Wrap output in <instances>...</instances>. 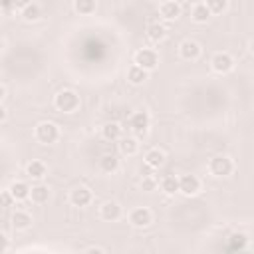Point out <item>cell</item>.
<instances>
[{
  "label": "cell",
  "mask_w": 254,
  "mask_h": 254,
  "mask_svg": "<svg viewBox=\"0 0 254 254\" xmlns=\"http://www.w3.org/2000/svg\"><path fill=\"white\" fill-rule=\"evenodd\" d=\"M54 107L62 113H73L79 109V95L73 89H62L54 97Z\"/></svg>",
  "instance_id": "obj_1"
},
{
  "label": "cell",
  "mask_w": 254,
  "mask_h": 254,
  "mask_svg": "<svg viewBox=\"0 0 254 254\" xmlns=\"http://www.w3.org/2000/svg\"><path fill=\"white\" fill-rule=\"evenodd\" d=\"M34 137L42 145H54L60 139V129L52 121H40L36 125V129H34Z\"/></svg>",
  "instance_id": "obj_2"
},
{
  "label": "cell",
  "mask_w": 254,
  "mask_h": 254,
  "mask_svg": "<svg viewBox=\"0 0 254 254\" xmlns=\"http://www.w3.org/2000/svg\"><path fill=\"white\" fill-rule=\"evenodd\" d=\"M232 171H234V163L226 155H216V157H212L208 161V173L212 177H216V179L228 177V175H232Z\"/></svg>",
  "instance_id": "obj_3"
},
{
  "label": "cell",
  "mask_w": 254,
  "mask_h": 254,
  "mask_svg": "<svg viewBox=\"0 0 254 254\" xmlns=\"http://www.w3.org/2000/svg\"><path fill=\"white\" fill-rule=\"evenodd\" d=\"M133 62H135L137 65H141L143 69L153 71V69L159 65V56H157V52H155V50H151V48H141V50H137V52H135Z\"/></svg>",
  "instance_id": "obj_4"
},
{
  "label": "cell",
  "mask_w": 254,
  "mask_h": 254,
  "mask_svg": "<svg viewBox=\"0 0 254 254\" xmlns=\"http://www.w3.org/2000/svg\"><path fill=\"white\" fill-rule=\"evenodd\" d=\"M210 67L216 73H228L234 69V58L228 52H216L210 60Z\"/></svg>",
  "instance_id": "obj_5"
},
{
  "label": "cell",
  "mask_w": 254,
  "mask_h": 254,
  "mask_svg": "<svg viewBox=\"0 0 254 254\" xmlns=\"http://www.w3.org/2000/svg\"><path fill=\"white\" fill-rule=\"evenodd\" d=\"M153 222V212L147 206H137L129 212V224L135 228H147Z\"/></svg>",
  "instance_id": "obj_6"
},
{
  "label": "cell",
  "mask_w": 254,
  "mask_h": 254,
  "mask_svg": "<svg viewBox=\"0 0 254 254\" xmlns=\"http://www.w3.org/2000/svg\"><path fill=\"white\" fill-rule=\"evenodd\" d=\"M151 125V117L147 111H135L131 117H129V129L137 135H145L147 129Z\"/></svg>",
  "instance_id": "obj_7"
},
{
  "label": "cell",
  "mask_w": 254,
  "mask_h": 254,
  "mask_svg": "<svg viewBox=\"0 0 254 254\" xmlns=\"http://www.w3.org/2000/svg\"><path fill=\"white\" fill-rule=\"evenodd\" d=\"M200 190V179L196 175H181L179 177V192L185 196H194Z\"/></svg>",
  "instance_id": "obj_8"
},
{
  "label": "cell",
  "mask_w": 254,
  "mask_h": 254,
  "mask_svg": "<svg viewBox=\"0 0 254 254\" xmlns=\"http://www.w3.org/2000/svg\"><path fill=\"white\" fill-rule=\"evenodd\" d=\"M91 200H93V192H91L87 187H75V189H71V192H69V202H71L73 206L85 208V206L91 204Z\"/></svg>",
  "instance_id": "obj_9"
},
{
  "label": "cell",
  "mask_w": 254,
  "mask_h": 254,
  "mask_svg": "<svg viewBox=\"0 0 254 254\" xmlns=\"http://www.w3.org/2000/svg\"><path fill=\"white\" fill-rule=\"evenodd\" d=\"M200 52H202V48H200V44L194 42V40H185V42L179 46V54H181V58L187 60V62L198 60V58H200Z\"/></svg>",
  "instance_id": "obj_10"
},
{
  "label": "cell",
  "mask_w": 254,
  "mask_h": 254,
  "mask_svg": "<svg viewBox=\"0 0 254 254\" xmlns=\"http://www.w3.org/2000/svg\"><path fill=\"white\" fill-rule=\"evenodd\" d=\"M121 214H123V210H121V204H119V202H115V200H107V202L101 204L99 216H101L103 220H107V222H115V220L121 218Z\"/></svg>",
  "instance_id": "obj_11"
},
{
  "label": "cell",
  "mask_w": 254,
  "mask_h": 254,
  "mask_svg": "<svg viewBox=\"0 0 254 254\" xmlns=\"http://www.w3.org/2000/svg\"><path fill=\"white\" fill-rule=\"evenodd\" d=\"M159 14H161V18H163L165 22H173V20H177V18L181 16V4L175 2V0H169V2L161 4Z\"/></svg>",
  "instance_id": "obj_12"
},
{
  "label": "cell",
  "mask_w": 254,
  "mask_h": 254,
  "mask_svg": "<svg viewBox=\"0 0 254 254\" xmlns=\"http://www.w3.org/2000/svg\"><path fill=\"white\" fill-rule=\"evenodd\" d=\"M167 34H169V28H167L163 22H153V24L147 26V38H149L151 42H155V44L163 42V40L167 38Z\"/></svg>",
  "instance_id": "obj_13"
},
{
  "label": "cell",
  "mask_w": 254,
  "mask_h": 254,
  "mask_svg": "<svg viewBox=\"0 0 254 254\" xmlns=\"http://www.w3.org/2000/svg\"><path fill=\"white\" fill-rule=\"evenodd\" d=\"M8 190L12 192V196H14L16 202H22V200L30 198V190H32V187H30L28 183H24V181H14V183L8 187Z\"/></svg>",
  "instance_id": "obj_14"
},
{
  "label": "cell",
  "mask_w": 254,
  "mask_h": 254,
  "mask_svg": "<svg viewBox=\"0 0 254 254\" xmlns=\"http://www.w3.org/2000/svg\"><path fill=\"white\" fill-rule=\"evenodd\" d=\"M210 16H212V12L208 10V6H206L204 2L194 4L192 10H190V20L196 22V24H206V22L210 20Z\"/></svg>",
  "instance_id": "obj_15"
},
{
  "label": "cell",
  "mask_w": 254,
  "mask_h": 254,
  "mask_svg": "<svg viewBox=\"0 0 254 254\" xmlns=\"http://www.w3.org/2000/svg\"><path fill=\"white\" fill-rule=\"evenodd\" d=\"M121 133H123V129H121V125L117 121H107L101 127V135H103L105 141H119L121 139Z\"/></svg>",
  "instance_id": "obj_16"
},
{
  "label": "cell",
  "mask_w": 254,
  "mask_h": 254,
  "mask_svg": "<svg viewBox=\"0 0 254 254\" xmlns=\"http://www.w3.org/2000/svg\"><path fill=\"white\" fill-rule=\"evenodd\" d=\"M26 175L34 181H42L46 175H48V167L42 163V161H30L26 165Z\"/></svg>",
  "instance_id": "obj_17"
},
{
  "label": "cell",
  "mask_w": 254,
  "mask_h": 254,
  "mask_svg": "<svg viewBox=\"0 0 254 254\" xmlns=\"http://www.w3.org/2000/svg\"><path fill=\"white\" fill-rule=\"evenodd\" d=\"M147 77H149V71L143 69V67L137 65V64H133V65L129 67V71H127V79H129V83H133V85H141V83H145Z\"/></svg>",
  "instance_id": "obj_18"
},
{
  "label": "cell",
  "mask_w": 254,
  "mask_h": 254,
  "mask_svg": "<svg viewBox=\"0 0 254 254\" xmlns=\"http://www.w3.org/2000/svg\"><path fill=\"white\" fill-rule=\"evenodd\" d=\"M30 200L34 204H46L50 200V189L46 185H34L30 190Z\"/></svg>",
  "instance_id": "obj_19"
},
{
  "label": "cell",
  "mask_w": 254,
  "mask_h": 254,
  "mask_svg": "<svg viewBox=\"0 0 254 254\" xmlns=\"http://www.w3.org/2000/svg\"><path fill=\"white\" fill-rule=\"evenodd\" d=\"M10 220H12V226H14L16 230H28V228L32 226V216H30L26 210H16Z\"/></svg>",
  "instance_id": "obj_20"
},
{
  "label": "cell",
  "mask_w": 254,
  "mask_h": 254,
  "mask_svg": "<svg viewBox=\"0 0 254 254\" xmlns=\"http://www.w3.org/2000/svg\"><path fill=\"white\" fill-rule=\"evenodd\" d=\"M117 145H119V153L121 155H127V157H133L139 151V143L133 137H121Z\"/></svg>",
  "instance_id": "obj_21"
},
{
  "label": "cell",
  "mask_w": 254,
  "mask_h": 254,
  "mask_svg": "<svg viewBox=\"0 0 254 254\" xmlns=\"http://www.w3.org/2000/svg\"><path fill=\"white\" fill-rule=\"evenodd\" d=\"M99 169H101L103 173H115V171L119 169V159H117V155H113V153H103L101 159H99Z\"/></svg>",
  "instance_id": "obj_22"
},
{
  "label": "cell",
  "mask_w": 254,
  "mask_h": 254,
  "mask_svg": "<svg viewBox=\"0 0 254 254\" xmlns=\"http://www.w3.org/2000/svg\"><path fill=\"white\" fill-rule=\"evenodd\" d=\"M165 153L161 151V149H149L147 153H145V163L147 165H151V167H155V169H159V167H163L165 165Z\"/></svg>",
  "instance_id": "obj_23"
},
{
  "label": "cell",
  "mask_w": 254,
  "mask_h": 254,
  "mask_svg": "<svg viewBox=\"0 0 254 254\" xmlns=\"http://www.w3.org/2000/svg\"><path fill=\"white\" fill-rule=\"evenodd\" d=\"M161 190H163L165 194H175V192H179V177H175V175L163 177V181H161Z\"/></svg>",
  "instance_id": "obj_24"
},
{
  "label": "cell",
  "mask_w": 254,
  "mask_h": 254,
  "mask_svg": "<svg viewBox=\"0 0 254 254\" xmlns=\"http://www.w3.org/2000/svg\"><path fill=\"white\" fill-rule=\"evenodd\" d=\"M95 0H73V10L81 16H89L95 12Z\"/></svg>",
  "instance_id": "obj_25"
},
{
  "label": "cell",
  "mask_w": 254,
  "mask_h": 254,
  "mask_svg": "<svg viewBox=\"0 0 254 254\" xmlns=\"http://www.w3.org/2000/svg\"><path fill=\"white\" fill-rule=\"evenodd\" d=\"M22 12V18L26 20V22H38L40 18H42V8L38 6V4H30V6H26L24 10H20Z\"/></svg>",
  "instance_id": "obj_26"
},
{
  "label": "cell",
  "mask_w": 254,
  "mask_h": 254,
  "mask_svg": "<svg viewBox=\"0 0 254 254\" xmlns=\"http://www.w3.org/2000/svg\"><path fill=\"white\" fill-rule=\"evenodd\" d=\"M204 4L212 14H222L228 8V0H204Z\"/></svg>",
  "instance_id": "obj_27"
},
{
  "label": "cell",
  "mask_w": 254,
  "mask_h": 254,
  "mask_svg": "<svg viewBox=\"0 0 254 254\" xmlns=\"http://www.w3.org/2000/svg\"><path fill=\"white\" fill-rule=\"evenodd\" d=\"M157 179H155V175H151V177H141V189L145 190V192H153L155 189H157Z\"/></svg>",
  "instance_id": "obj_28"
},
{
  "label": "cell",
  "mask_w": 254,
  "mask_h": 254,
  "mask_svg": "<svg viewBox=\"0 0 254 254\" xmlns=\"http://www.w3.org/2000/svg\"><path fill=\"white\" fill-rule=\"evenodd\" d=\"M0 200H2V208H10V206H12V202H16V200H14V196H12V192H10L8 189H6V190H2Z\"/></svg>",
  "instance_id": "obj_29"
},
{
  "label": "cell",
  "mask_w": 254,
  "mask_h": 254,
  "mask_svg": "<svg viewBox=\"0 0 254 254\" xmlns=\"http://www.w3.org/2000/svg\"><path fill=\"white\" fill-rule=\"evenodd\" d=\"M230 238H232V242H234L232 248H236V246H238V248H244V246H246V236H244V234L238 232V234H232Z\"/></svg>",
  "instance_id": "obj_30"
},
{
  "label": "cell",
  "mask_w": 254,
  "mask_h": 254,
  "mask_svg": "<svg viewBox=\"0 0 254 254\" xmlns=\"http://www.w3.org/2000/svg\"><path fill=\"white\" fill-rule=\"evenodd\" d=\"M139 175H141V177H151V175H155V167H151V165L143 163V165H141V169H139Z\"/></svg>",
  "instance_id": "obj_31"
},
{
  "label": "cell",
  "mask_w": 254,
  "mask_h": 254,
  "mask_svg": "<svg viewBox=\"0 0 254 254\" xmlns=\"http://www.w3.org/2000/svg\"><path fill=\"white\" fill-rule=\"evenodd\" d=\"M32 4V0H14V8L16 10H24L26 6H30Z\"/></svg>",
  "instance_id": "obj_32"
},
{
  "label": "cell",
  "mask_w": 254,
  "mask_h": 254,
  "mask_svg": "<svg viewBox=\"0 0 254 254\" xmlns=\"http://www.w3.org/2000/svg\"><path fill=\"white\" fill-rule=\"evenodd\" d=\"M2 8H4V12H8L10 8H14V0H2Z\"/></svg>",
  "instance_id": "obj_33"
},
{
  "label": "cell",
  "mask_w": 254,
  "mask_h": 254,
  "mask_svg": "<svg viewBox=\"0 0 254 254\" xmlns=\"http://www.w3.org/2000/svg\"><path fill=\"white\" fill-rule=\"evenodd\" d=\"M87 252H105V248L103 246H89Z\"/></svg>",
  "instance_id": "obj_34"
},
{
  "label": "cell",
  "mask_w": 254,
  "mask_h": 254,
  "mask_svg": "<svg viewBox=\"0 0 254 254\" xmlns=\"http://www.w3.org/2000/svg\"><path fill=\"white\" fill-rule=\"evenodd\" d=\"M0 99H2V101L6 99V85H2V87H0Z\"/></svg>",
  "instance_id": "obj_35"
},
{
  "label": "cell",
  "mask_w": 254,
  "mask_h": 254,
  "mask_svg": "<svg viewBox=\"0 0 254 254\" xmlns=\"http://www.w3.org/2000/svg\"><path fill=\"white\" fill-rule=\"evenodd\" d=\"M6 117H8V113H6V107H2V115H0V119H2V123L6 121Z\"/></svg>",
  "instance_id": "obj_36"
},
{
  "label": "cell",
  "mask_w": 254,
  "mask_h": 254,
  "mask_svg": "<svg viewBox=\"0 0 254 254\" xmlns=\"http://www.w3.org/2000/svg\"><path fill=\"white\" fill-rule=\"evenodd\" d=\"M248 50H250V54H254V38L250 40V44H248Z\"/></svg>",
  "instance_id": "obj_37"
},
{
  "label": "cell",
  "mask_w": 254,
  "mask_h": 254,
  "mask_svg": "<svg viewBox=\"0 0 254 254\" xmlns=\"http://www.w3.org/2000/svg\"><path fill=\"white\" fill-rule=\"evenodd\" d=\"M157 2H159V4H165V2H169V0H157Z\"/></svg>",
  "instance_id": "obj_38"
}]
</instances>
